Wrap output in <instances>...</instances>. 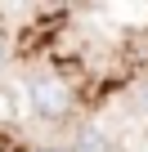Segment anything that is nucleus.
I'll use <instances>...</instances> for the list:
<instances>
[{
  "mask_svg": "<svg viewBox=\"0 0 148 152\" xmlns=\"http://www.w3.org/2000/svg\"><path fill=\"white\" fill-rule=\"evenodd\" d=\"M27 107H32V116L58 125V121L72 116V107H77V90H72L63 76H54V72L27 76Z\"/></svg>",
  "mask_w": 148,
  "mask_h": 152,
  "instance_id": "f257e3e1",
  "label": "nucleus"
},
{
  "mask_svg": "<svg viewBox=\"0 0 148 152\" xmlns=\"http://www.w3.org/2000/svg\"><path fill=\"white\" fill-rule=\"evenodd\" d=\"M67 152H117V143H112L103 130H94V125H81Z\"/></svg>",
  "mask_w": 148,
  "mask_h": 152,
  "instance_id": "f03ea898",
  "label": "nucleus"
},
{
  "mask_svg": "<svg viewBox=\"0 0 148 152\" xmlns=\"http://www.w3.org/2000/svg\"><path fill=\"white\" fill-rule=\"evenodd\" d=\"M5 58H9V40H5V31H0V67H5Z\"/></svg>",
  "mask_w": 148,
  "mask_h": 152,
  "instance_id": "7ed1b4c3",
  "label": "nucleus"
},
{
  "mask_svg": "<svg viewBox=\"0 0 148 152\" xmlns=\"http://www.w3.org/2000/svg\"><path fill=\"white\" fill-rule=\"evenodd\" d=\"M0 116H14V107H9V99L0 94Z\"/></svg>",
  "mask_w": 148,
  "mask_h": 152,
  "instance_id": "20e7f679",
  "label": "nucleus"
},
{
  "mask_svg": "<svg viewBox=\"0 0 148 152\" xmlns=\"http://www.w3.org/2000/svg\"><path fill=\"white\" fill-rule=\"evenodd\" d=\"M139 107H144V112H148V85H144V90H139Z\"/></svg>",
  "mask_w": 148,
  "mask_h": 152,
  "instance_id": "39448f33",
  "label": "nucleus"
},
{
  "mask_svg": "<svg viewBox=\"0 0 148 152\" xmlns=\"http://www.w3.org/2000/svg\"><path fill=\"white\" fill-rule=\"evenodd\" d=\"M36 152H63V148H36Z\"/></svg>",
  "mask_w": 148,
  "mask_h": 152,
  "instance_id": "423d86ee",
  "label": "nucleus"
}]
</instances>
